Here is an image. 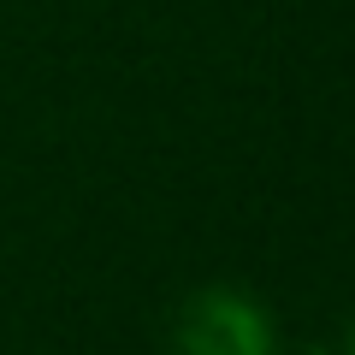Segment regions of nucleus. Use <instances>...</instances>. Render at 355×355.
Listing matches in <instances>:
<instances>
[{
	"label": "nucleus",
	"instance_id": "1",
	"mask_svg": "<svg viewBox=\"0 0 355 355\" xmlns=\"http://www.w3.org/2000/svg\"><path fill=\"white\" fill-rule=\"evenodd\" d=\"M178 349L184 355H266L272 349V326H266V314L243 291L214 284V291H202L184 308Z\"/></svg>",
	"mask_w": 355,
	"mask_h": 355
},
{
	"label": "nucleus",
	"instance_id": "2",
	"mask_svg": "<svg viewBox=\"0 0 355 355\" xmlns=\"http://www.w3.org/2000/svg\"><path fill=\"white\" fill-rule=\"evenodd\" d=\"M349 355H355V338H349Z\"/></svg>",
	"mask_w": 355,
	"mask_h": 355
}]
</instances>
